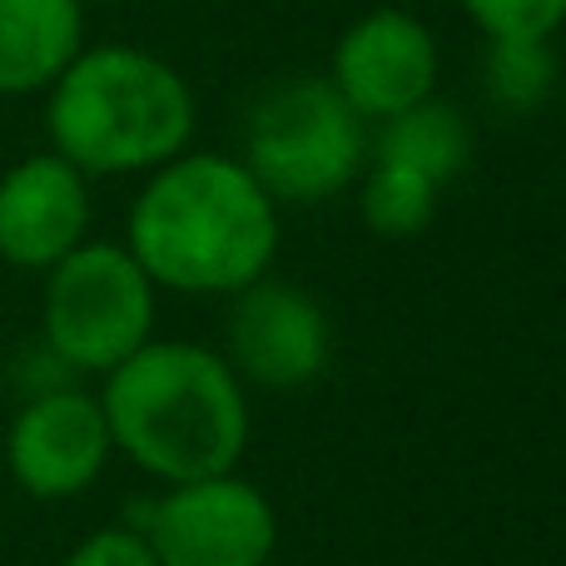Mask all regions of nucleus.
<instances>
[{"mask_svg":"<svg viewBox=\"0 0 566 566\" xmlns=\"http://www.w3.org/2000/svg\"><path fill=\"white\" fill-rule=\"evenodd\" d=\"M125 249L155 289L239 293L279 254V205L229 155H175L129 205Z\"/></svg>","mask_w":566,"mask_h":566,"instance_id":"f257e3e1","label":"nucleus"},{"mask_svg":"<svg viewBox=\"0 0 566 566\" xmlns=\"http://www.w3.org/2000/svg\"><path fill=\"white\" fill-rule=\"evenodd\" d=\"M99 408L115 452L165 488L234 472L249 448L244 378L199 343L149 338L105 373Z\"/></svg>","mask_w":566,"mask_h":566,"instance_id":"f03ea898","label":"nucleus"},{"mask_svg":"<svg viewBox=\"0 0 566 566\" xmlns=\"http://www.w3.org/2000/svg\"><path fill=\"white\" fill-rule=\"evenodd\" d=\"M45 125L80 175H149L189 149L195 90L149 50H80L50 85Z\"/></svg>","mask_w":566,"mask_h":566,"instance_id":"7ed1b4c3","label":"nucleus"},{"mask_svg":"<svg viewBox=\"0 0 566 566\" xmlns=\"http://www.w3.org/2000/svg\"><path fill=\"white\" fill-rule=\"evenodd\" d=\"M368 165V119L328 75L274 85L244 125V169L274 205H318L348 189Z\"/></svg>","mask_w":566,"mask_h":566,"instance_id":"20e7f679","label":"nucleus"},{"mask_svg":"<svg viewBox=\"0 0 566 566\" xmlns=\"http://www.w3.org/2000/svg\"><path fill=\"white\" fill-rule=\"evenodd\" d=\"M40 328L65 368L109 373L155 338V279L125 244L85 239L45 269Z\"/></svg>","mask_w":566,"mask_h":566,"instance_id":"39448f33","label":"nucleus"},{"mask_svg":"<svg viewBox=\"0 0 566 566\" xmlns=\"http://www.w3.org/2000/svg\"><path fill=\"white\" fill-rule=\"evenodd\" d=\"M129 527L159 566H269L279 547V512L239 472L175 482L135 512Z\"/></svg>","mask_w":566,"mask_h":566,"instance_id":"423d86ee","label":"nucleus"},{"mask_svg":"<svg viewBox=\"0 0 566 566\" xmlns=\"http://www.w3.org/2000/svg\"><path fill=\"white\" fill-rule=\"evenodd\" d=\"M115 458V438L99 398L80 388H50L15 412L6 432V468L35 502H65L95 488Z\"/></svg>","mask_w":566,"mask_h":566,"instance_id":"0eeeda50","label":"nucleus"},{"mask_svg":"<svg viewBox=\"0 0 566 566\" xmlns=\"http://www.w3.org/2000/svg\"><path fill=\"white\" fill-rule=\"evenodd\" d=\"M333 358L328 313L313 293L283 279H254L234 293L229 313V368L259 388H303Z\"/></svg>","mask_w":566,"mask_h":566,"instance_id":"6e6552de","label":"nucleus"},{"mask_svg":"<svg viewBox=\"0 0 566 566\" xmlns=\"http://www.w3.org/2000/svg\"><path fill=\"white\" fill-rule=\"evenodd\" d=\"M328 80L368 125H378L438 90V40L408 10H368L338 35Z\"/></svg>","mask_w":566,"mask_h":566,"instance_id":"1a4fd4ad","label":"nucleus"},{"mask_svg":"<svg viewBox=\"0 0 566 566\" xmlns=\"http://www.w3.org/2000/svg\"><path fill=\"white\" fill-rule=\"evenodd\" d=\"M90 175L70 159L30 155L0 175V259L15 269H55L90 229Z\"/></svg>","mask_w":566,"mask_h":566,"instance_id":"9d476101","label":"nucleus"},{"mask_svg":"<svg viewBox=\"0 0 566 566\" xmlns=\"http://www.w3.org/2000/svg\"><path fill=\"white\" fill-rule=\"evenodd\" d=\"M85 50V0H0V95H35Z\"/></svg>","mask_w":566,"mask_h":566,"instance_id":"9b49d317","label":"nucleus"},{"mask_svg":"<svg viewBox=\"0 0 566 566\" xmlns=\"http://www.w3.org/2000/svg\"><path fill=\"white\" fill-rule=\"evenodd\" d=\"M373 159H388V165L418 169L422 179L432 185H448L468 169L472 159V129L468 119L458 115L452 105H442L438 95L418 99L402 115L378 119V139H373Z\"/></svg>","mask_w":566,"mask_h":566,"instance_id":"f8f14e48","label":"nucleus"},{"mask_svg":"<svg viewBox=\"0 0 566 566\" xmlns=\"http://www.w3.org/2000/svg\"><path fill=\"white\" fill-rule=\"evenodd\" d=\"M438 195L442 189L432 179H422L418 169L388 165V159H373L358 175V209L363 224L382 239H412L432 224L438 214Z\"/></svg>","mask_w":566,"mask_h":566,"instance_id":"ddd939ff","label":"nucleus"},{"mask_svg":"<svg viewBox=\"0 0 566 566\" xmlns=\"http://www.w3.org/2000/svg\"><path fill=\"white\" fill-rule=\"evenodd\" d=\"M488 95L507 109H532L557 85V60L547 40H488Z\"/></svg>","mask_w":566,"mask_h":566,"instance_id":"4468645a","label":"nucleus"},{"mask_svg":"<svg viewBox=\"0 0 566 566\" xmlns=\"http://www.w3.org/2000/svg\"><path fill=\"white\" fill-rule=\"evenodd\" d=\"M488 40H552L566 25V0H462Z\"/></svg>","mask_w":566,"mask_h":566,"instance_id":"2eb2a0df","label":"nucleus"},{"mask_svg":"<svg viewBox=\"0 0 566 566\" xmlns=\"http://www.w3.org/2000/svg\"><path fill=\"white\" fill-rule=\"evenodd\" d=\"M65 566H159V562L135 527H99L70 547Z\"/></svg>","mask_w":566,"mask_h":566,"instance_id":"dca6fc26","label":"nucleus"},{"mask_svg":"<svg viewBox=\"0 0 566 566\" xmlns=\"http://www.w3.org/2000/svg\"><path fill=\"white\" fill-rule=\"evenodd\" d=\"M99 6H109V0H99Z\"/></svg>","mask_w":566,"mask_h":566,"instance_id":"f3484780","label":"nucleus"}]
</instances>
